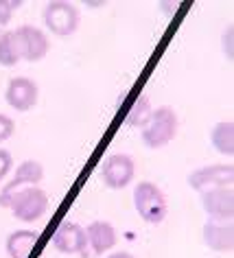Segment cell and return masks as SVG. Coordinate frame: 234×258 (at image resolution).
<instances>
[{"label": "cell", "instance_id": "cell-9", "mask_svg": "<svg viewBox=\"0 0 234 258\" xmlns=\"http://www.w3.org/2000/svg\"><path fill=\"white\" fill-rule=\"evenodd\" d=\"M201 208L210 219L217 221H232L234 217V192L232 186H221V188H210L199 192Z\"/></svg>", "mask_w": 234, "mask_h": 258}, {"label": "cell", "instance_id": "cell-19", "mask_svg": "<svg viewBox=\"0 0 234 258\" xmlns=\"http://www.w3.org/2000/svg\"><path fill=\"white\" fill-rule=\"evenodd\" d=\"M14 120L9 118V116H5V114H0V143H5V140H9L11 136H14Z\"/></svg>", "mask_w": 234, "mask_h": 258}, {"label": "cell", "instance_id": "cell-4", "mask_svg": "<svg viewBox=\"0 0 234 258\" xmlns=\"http://www.w3.org/2000/svg\"><path fill=\"white\" fill-rule=\"evenodd\" d=\"M44 24L57 37H70L79 29V9L64 0H53L44 7Z\"/></svg>", "mask_w": 234, "mask_h": 258}, {"label": "cell", "instance_id": "cell-22", "mask_svg": "<svg viewBox=\"0 0 234 258\" xmlns=\"http://www.w3.org/2000/svg\"><path fill=\"white\" fill-rule=\"evenodd\" d=\"M107 258H134L129 251H114V254H109Z\"/></svg>", "mask_w": 234, "mask_h": 258}, {"label": "cell", "instance_id": "cell-8", "mask_svg": "<svg viewBox=\"0 0 234 258\" xmlns=\"http://www.w3.org/2000/svg\"><path fill=\"white\" fill-rule=\"evenodd\" d=\"M44 179V166L35 160H24L14 173L11 182L5 184V188L0 190V208H7L9 199L16 195L18 190H22L24 186H37Z\"/></svg>", "mask_w": 234, "mask_h": 258}, {"label": "cell", "instance_id": "cell-7", "mask_svg": "<svg viewBox=\"0 0 234 258\" xmlns=\"http://www.w3.org/2000/svg\"><path fill=\"white\" fill-rule=\"evenodd\" d=\"M134 175H136V164L125 153H114V156H109L101 166L103 184L112 190H121V188H125V186H129Z\"/></svg>", "mask_w": 234, "mask_h": 258}, {"label": "cell", "instance_id": "cell-17", "mask_svg": "<svg viewBox=\"0 0 234 258\" xmlns=\"http://www.w3.org/2000/svg\"><path fill=\"white\" fill-rule=\"evenodd\" d=\"M18 61H20V53H18L14 31H3L0 33V66L11 68Z\"/></svg>", "mask_w": 234, "mask_h": 258}, {"label": "cell", "instance_id": "cell-20", "mask_svg": "<svg viewBox=\"0 0 234 258\" xmlns=\"http://www.w3.org/2000/svg\"><path fill=\"white\" fill-rule=\"evenodd\" d=\"M11 166H14V158H11V153L7 149H0V182L7 177Z\"/></svg>", "mask_w": 234, "mask_h": 258}, {"label": "cell", "instance_id": "cell-3", "mask_svg": "<svg viewBox=\"0 0 234 258\" xmlns=\"http://www.w3.org/2000/svg\"><path fill=\"white\" fill-rule=\"evenodd\" d=\"M7 208L14 212L16 219H20L24 223L37 221V219H42L48 210V195L42 188L29 186V188L18 190L16 195L9 199Z\"/></svg>", "mask_w": 234, "mask_h": 258}, {"label": "cell", "instance_id": "cell-1", "mask_svg": "<svg viewBox=\"0 0 234 258\" xmlns=\"http://www.w3.org/2000/svg\"><path fill=\"white\" fill-rule=\"evenodd\" d=\"M178 127H180V120L175 109L168 105H162L158 109H153L149 122L142 127V134H140L142 143L149 149H162V147H166L178 136Z\"/></svg>", "mask_w": 234, "mask_h": 258}, {"label": "cell", "instance_id": "cell-14", "mask_svg": "<svg viewBox=\"0 0 234 258\" xmlns=\"http://www.w3.org/2000/svg\"><path fill=\"white\" fill-rule=\"evenodd\" d=\"M40 241V234L33 230H16L7 236V254L11 258H29L35 243Z\"/></svg>", "mask_w": 234, "mask_h": 258}, {"label": "cell", "instance_id": "cell-16", "mask_svg": "<svg viewBox=\"0 0 234 258\" xmlns=\"http://www.w3.org/2000/svg\"><path fill=\"white\" fill-rule=\"evenodd\" d=\"M153 109H151V101H149L147 94H140L138 99L132 103V107H129V112L125 116V125L127 127H138L142 129L151 118Z\"/></svg>", "mask_w": 234, "mask_h": 258}, {"label": "cell", "instance_id": "cell-2", "mask_svg": "<svg viewBox=\"0 0 234 258\" xmlns=\"http://www.w3.org/2000/svg\"><path fill=\"white\" fill-rule=\"evenodd\" d=\"M134 206L136 212L140 215V219L145 223L158 225L164 221L168 204H166V195L162 192V188L153 182H140L134 188Z\"/></svg>", "mask_w": 234, "mask_h": 258}, {"label": "cell", "instance_id": "cell-21", "mask_svg": "<svg viewBox=\"0 0 234 258\" xmlns=\"http://www.w3.org/2000/svg\"><path fill=\"white\" fill-rule=\"evenodd\" d=\"M232 31H234L232 24L223 31V53H225V57H227V61L234 59V53H232Z\"/></svg>", "mask_w": 234, "mask_h": 258}, {"label": "cell", "instance_id": "cell-10", "mask_svg": "<svg viewBox=\"0 0 234 258\" xmlns=\"http://www.w3.org/2000/svg\"><path fill=\"white\" fill-rule=\"evenodd\" d=\"M53 245L62 254H77L88 258V234L79 223H62L53 234Z\"/></svg>", "mask_w": 234, "mask_h": 258}, {"label": "cell", "instance_id": "cell-15", "mask_svg": "<svg viewBox=\"0 0 234 258\" xmlns=\"http://www.w3.org/2000/svg\"><path fill=\"white\" fill-rule=\"evenodd\" d=\"M210 143L219 153L232 158L234 156V122L232 120L217 122L210 132Z\"/></svg>", "mask_w": 234, "mask_h": 258}, {"label": "cell", "instance_id": "cell-18", "mask_svg": "<svg viewBox=\"0 0 234 258\" xmlns=\"http://www.w3.org/2000/svg\"><path fill=\"white\" fill-rule=\"evenodd\" d=\"M20 7H22L20 0H0V33L5 31V27L11 22V18Z\"/></svg>", "mask_w": 234, "mask_h": 258}, {"label": "cell", "instance_id": "cell-13", "mask_svg": "<svg viewBox=\"0 0 234 258\" xmlns=\"http://www.w3.org/2000/svg\"><path fill=\"white\" fill-rule=\"evenodd\" d=\"M86 234H88V245L92 247V254H96V256L105 254V251H109L116 245V230H114V225L107 221L88 223Z\"/></svg>", "mask_w": 234, "mask_h": 258}, {"label": "cell", "instance_id": "cell-12", "mask_svg": "<svg viewBox=\"0 0 234 258\" xmlns=\"http://www.w3.org/2000/svg\"><path fill=\"white\" fill-rule=\"evenodd\" d=\"M206 247L214 251H230L234 249V225L232 221H217V219H208L201 230Z\"/></svg>", "mask_w": 234, "mask_h": 258}, {"label": "cell", "instance_id": "cell-11", "mask_svg": "<svg viewBox=\"0 0 234 258\" xmlns=\"http://www.w3.org/2000/svg\"><path fill=\"white\" fill-rule=\"evenodd\" d=\"M37 96H40V88L33 79L29 77H14L5 92V101L9 103V107H14L16 112H29L37 105Z\"/></svg>", "mask_w": 234, "mask_h": 258}, {"label": "cell", "instance_id": "cell-6", "mask_svg": "<svg viewBox=\"0 0 234 258\" xmlns=\"http://www.w3.org/2000/svg\"><path fill=\"white\" fill-rule=\"evenodd\" d=\"M234 182V166L232 164H210L195 169L188 175V186L197 192L221 188V186H232Z\"/></svg>", "mask_w": 234, "mask_h": 258}, {"label": "cell", "instance_id": "cell-5", "mask_svg": "<svg viewBox=\"0 0 234 258\" xmlns=\"http://www.w3.org/2000/svg\"><path fill=\"white\" fill-rule=\"evenodd\" d=\"M16 35V44H18V53H20V59L24 61H40L46 57L50 44L48 37L44 31H40L37 27H31V24H22L14 31Z\"/></svg>", "mask_w": 234, "mask_h": 258}]
</instances>
